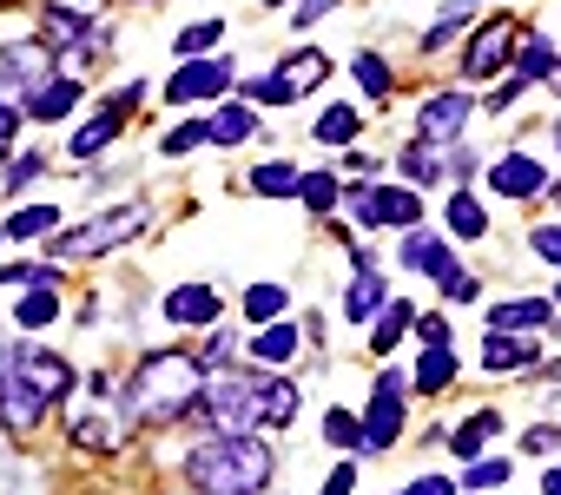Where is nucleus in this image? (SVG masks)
Masks as SVG:
<instances>
[{"label":"nucleus","instance_id":"nucleus-45","mask_svg":"<svg viewBox=\"0 0 561 495\" xmlns=\"http://www.w3.org/2000/svg\"><path fill=\"white\" fill-rule=\"evenodd\" d=\"M416 324V337H423V350H449V324L436 318V311H423V318H410Z\"/></svg>","mask_w":561,"mask_h":495},{"label":"nucleus","instance_id":"nucleus-36","mask_svg":"<svg viewBox=\"0 0 561 495\" xmlns=\"http://www.w3.org/2000/svg\"><path fill=\"white\" fill-rule=\"evenodd\" d=\"M298 198H305V205L324 218V211L337 205V172H311V179H298Z\"/></svg>","mask_w":561,"mask_h":495},{"label":"nucleus","instance_id":"nucleus-13","mask_svg":"<svg viewBox=\"0 0 561 495\" xmlns=\"http://www.w3.org/2000/svg\"><path fill=\"white\" fill-rule=\"evenodd\" d=\"M14 364H21V377H27L47 403H60V396L73 390V370H67V357H54V350H27V344H21Z\"/></svg>","mask_w":561,"mask_h":495},{"label":"nucleus","instance_id":"nucleus-43","mask_svg":"<svg viewBox=\"0 0 561 495\" xmlns=\"http://www.w3.org/2000/svg\"><path fill=\"white\" fill-rule=\"evenodd\" d=\"M73 442L80 449H113V423L106 416H87V423H73Z\"/></svg>","mask_w":561,"mask_h":495},{"label":"nucleus","instance_id":"nucleus-37","mask_svg":"<svg viewBox=\"0 0 561 495\" xmlns=\"http://www.w3.org/2000/svg\"><path fill=\"white\" fill-rule=\"evenodd\" d=\"M54 318H60L54 285H41V291H27V298H21V324H27V331H41V324H54Z\"/></svg>","mask_w":561,"mask_h":495},{"label":"nucleus","instance_id":"nucleus-51","mask_svg":"<svg viewBox=\"0 0 561 495\" xmlns=\"http://www.w3.org/2000/svg\"><path fill=\"white\" fill-rule=\"evenodd\" d=\"M337 8V0H298V14H291V27H311V21H324Z\"/></svg>","mask_w":561,"mask_h":495},{"label":"nucleus","instance_id":"nucleus-3","mask_svg":"<svg viewBox=\"0 0 561 495\" xmlns=\"http://www.w3.org/2000/svg\"><path fill=\"white\" fill-rule=\"evenodd\" d=\"M198 390H205V364L192 350H152L126 390V410L133 423H172L198 403Z\"/></svg>","mask_w":561,"mask_h":495},{"label":"nucleus","instance_id":"nucleus-34","mask_svg":"<svg viewBox=\"0 0 561 495\" xmlns=\"http://www.w3.org/2000/svg\"><path fill=\"white\" fill-rule=\"evenodd\" d=\"M351 80H357L370 100H383V93H390V67H383V54H357V60H351Z\"/></svg>","mask_w":561,"mask_h":495},{"label":"nucleus","instance_id":"nucleus-22","mask_svg":"<svg viewBox=\"0 0 561 495\" xmlns=\"http://www.w3.org/2000/svg\"><path fill=\"white\" fill-rule=\"evenodd\" d=\"M251 126H257V113L238 100V106H218V113L205 119V139H211V146H238V139H251Z\"/></svg>","mask_w":561,"mask_h":495},{"label":"nucleus","instance_id":"nucleus-49","mask_svg":"<svg viewBox=\"0 0 561 495\" xmlns=\"http://www.w3.org/2000/svg\"><path fill=\"white\" fill-rule=\"evenodd\" d=\"M324 495H357V469H351V462H337V469H331V482H324Z\"/></svg>","mask_w":561,"mask_h":495},{"label":"nucleus","instance_id":"nucleus-21","mask_svg":"<svg viewBox=\"0 0 561 495\" xmlns=\"http://www.w3.org/2000/svg\"><path fill=\"white\" fill-rule=\"evenodd\" d=\"M449 383H456V350H423V357H416L410 390H416V396H443Z\"/></svg>","mask_w":561,"mask_h":495},{"label":"nucleus","instance_id":"nucleus-50","mask_svg":"<svg viewBox=\"0 0 561 495\" xmlns=\"http://www.w3.org/2000/svg\"><path fill=\"white\" fill-rule=\"evenodd\" d=\"M403 495H456V482H449V475H416Z\"/></svg>","mask_w":561,"mask_h":495},{"label":"nucleus","instance_id":"nucleus-53","mask_svg":"<svg viewBox=\"0 0 561 495\" xmlns=\"http://www.w3.org/2000/svg\"><path fill=\"white\" fill-rule=\"evenodd\" d=\"M541 495H561V469H548V475H541Z\"/></svg>","mask_w":561,"mask_h":495},{"label":"nucleus","instance_id":"nucleus-14","mask_svg":"<svg viewBox=\"0 0 561 495\" xmlns=\"http://www.w3.org/2000/svg\"><path fill=\"white\" fill-rule=\"evenodd\" d=\"M41 41H47V47H54V41H60V47H100V27H93L87 14H73V8H47V14H41Z\"/></svg>","mask_w":561,"mask_h":495},{"label":"nucleus","instance_id":"nucleus-33","mask_svg":"<svg viewBox=\"0 0 561 495\" xmlns=\"http://www.w3.org/2000/svg\"><path fill=\"white\" fill-rule=\"evenodd\" d=\"M277 73H285V80H291V93H305V87H318V80L331 73V60H324V54L311 47V54H291L285 67H277Z\"/></svg>","mask_w":561,"mask_h":495},{"label":"nucleus","instance_id":"nucleus-23","mask_svg":"<svg viewBox=\"0 0 561 495\" xmlns=\"http://www.w3.org/2000/svg\"><path fill=\"white\" fill-rule=\"evenodd\" d=\"M298 357V331L291 324H264L251 337V364H291Z\"/></svg>","mask_w":561,"mask_h":495},{"label":"nucleus","instance_id":"nucleus-18","mask_svg":"<svg viewBox=\"0 0 561 495\" xmlns=\"http://www.w3.org/2000/svg\"><path fill=\"white\" fill-rule=\"evenodd\" d=\"M73 106H80V87H73V80H41V87L27 93V119H41V126H47V119H67Z\"/></svg>","mask_w":561,"mask_h":495},{"label":"nucleus","instance_id":"nucleus-27","mask_svg":"<svg viewBox=\"0 0 561 495\" xmlns=\"http://www.w3.org/2000/svg\"><path fill=\"white\" fill-rule=\"evenodd\" d=\"M495 429H502V416H495V410H476V416H469V423L449 436V449H456L462 462H476V456H482V442H489Z\"/></svg>","mask_w":561,"mask_h":495},{"label":"nucleus","instance_id":"nucleus-32","mask_svg":"<svg viewBox=\"0 0 561 495\" xmlns=\"http://www.w3.org/2000/svg\"><path fill=\"white\" fill-rule=\"evenodd\" d=\"M469 21H476V0H449V8L436 14V27L423 34V47H443V41H456V34H462Z\"/></svg>","mask_w":561,"mask_h":495},{"label":"nucleus","instance_id":"nucleus-55","mask_svg":"<svg viewBox=\"0 0 561 495\" xmlns=\"http://www.w3.org/2000/svg\"><path fill=\"white\" fill-rule=\"evenodd\" d=\"M554 139H561V119H554Z\"/></svg>","mask_w":561,"mask_h":495},{"label":"nucleus","instance_id":"nucleus-24","mask_svg":"<svg viewBox=\"0 0 561 495\" xmlns=\"http://www.w3.org/2000/svg\"><path fill=\"white\" fill-rule=\"evenodd\" d=\"M548 67H554V47H548L541 34H528V41H515V80H522V87H535V80H548Z\"/></svg>","mask_w":561,"mask_h":495},{"label":"nucleus","instance_id":"nucleus-10","mask_svg":"<svg viewBox=\"0 0 561 495\" xmlns=\"http://www.w3.org/2000/svg\"><path fill=\"white\" fill-rule=\"evenodd\" d=\"M403 172H410L416 185L469 179V172H476V146H423V139H410V146H403Z\"/></svg>","mask_w":561,"mask_h":495},{"label":"nucleus","instance_id":"nucleus-26","mask_svg":"<svg viewBox=\"0 0 561 495\" xmlns=\"http://www.w3.org/2000/svg\"><path fill=\"white\" fill-rule=\"evenodd\" d=\"M410 318H416L410 304H383V311H377V331H370V350H377V357H390V350L410 337Z\"/></svg>","mask_w":561,"mask_h":495},{"label":"nucleus","instance_id":"nucleus-20","mask_svg":"<svg viewBox=\"0 0 561 495\" xmlns=\"http://www.w3.org/2000/svg\"><path fill=\"white\" fill-rule=\"evenodd\" d=\"M383 304H390V291H383V278L364 265V272H357V285L344 291V318H351V324H364V318H377Z\"/></svg>","mask_w":561,"mask_h":495},{"label":"nucleus","instance_id":"nucleus-41","mask_svg":"<svg viewBox=\"0 0 561 495\" xmlns=\"http://www.w3.org/2000/svg\"><path fill=\"white\" fill-rule=\"evenodd\" d=\"M218 34H225V21H198V27H185V34H179V54H185V60H198L205 47H218Z\"/></svg>","mask_w":561,"mask_h":495},{"label":"nucleus","instance_id":"nucleus-25","mask_svg":"<svg viewBox=\"0 0 561 495\" xmlns=\"http://www.w3.org/2000/svg\"><path fill=\"white\" fill-rule=\"evenodd\" d=\"M489 324H495V331H541V324H548V304H541V298H508V304H495Z\"/></svg>","mask_w":561,"mask_h":495},{"label":"nucleus","instance_id":"nucleus-2","mask_svg":"<svg viewBox=\"0 0 561 495\" xmlns=\"http://www.w3.org/2000/svg\"><path fill=\"white\" fill-rule=\"evenodd\" d=\"M192 495H264L271 482V442L257 436H211L185 456Z\"/></svg>","mask_w":561,"mask_h":495},{"label":"nucleus","instance_id":"nucleus-39","mask_svg":"<svg viewBox=\"0 0 561 495\" xmlns=\"http://www.w3.org/2000/svg\"><path fill=\"white\" fill-rule=\"evenodd\" d=\"M324 436H331L337 449H364V423H357L351 410H331V416H324Z\"/></svg>","mask_w":561,"mask_h":495},{"label":"nucleus","instance_id":"nucleus-19","mask_svg":"<svg viewBox=\"0 0 561 495\" xmlns=\"http://www.w3.org/2000/svg\"><path fill=\"white\" fill-rule=\"evenodd\" d=\"M528 364H535V337L489 331V344H482V370H528Z\"/></svg>","mask_w":561,"mask_h":495},{"label":"nucleus","instance_id":"nucleus-35","mask_svg":"<svg viewBox=\"0 0 561 495\" xmlns=\"http://www.w3.org/2000/svg\"><path fill=\"white\" fill-rule=\"evenodd\" d=\"M277 311H285V291H277V285H251L244 291V318L251 324H277Z\"/></svg>","mask_w":561,"mask_h":495},{"label":"nucleus","instance_id":"nucleus-38","mask_svg":"<svg viewBox=\"0 0 561 495\" xmlns=\"http://www.w3.org/2000/svg\"><path fill=\"white\" fill-rule=\"evenodd\" d=\"M318 139H324V146H351V139H357V113H351V106H331V113L318 119Z\"/></svg>","mask_w":561,"mask_h":495},{"label":"nucleus","instance_id":"nucleus-52","mask_svg":"<svg viewBox=\"0 0 561 495\" xmlns=\"http://www.w3.org/2000/svg\"><path fill=\"white\" fill-rule=\"evenodd\" d=\"M14 126H21V113L0 106V159H8V146H14Z\"/></svg>","mask_w":561,"mask_h":495},{"label":"nucleus","instance_id":"nucleus-1","mask_svg":"<svg viewBox=\"0 0 561 495\" xmlns=\"http://www.w3.org/2000/svg\"><path fill=\"white\" fill-rule=\"evenodd\" d=\"M211 436H257V429H285L298 416V383L291 377H257V370H205L198 403Z\"/></svg>","mask_w":561,"mask_h":495},{"label":"nucleus","instance_id":"nucleus-42","mask_svg":"<svg viewBox=\"0 0 561 495\" xmlns=\"http://www.w3.org/2000/svg\"><path fill=\"white\" fill-rule=\"evenodd\" d=\"M436 285H443V298H449V304H476V298H482V285H476L462 265H456V272H443Z\"/></svg>","mask_w":561,"mask_h":495},{"label":"nucleus","instance_id":"nucleus-16","mask_svg":"<svg viewBox=\"0 0 561 495\" xmlns=\"http://www.w3.org/2000/svg\"><path fill=\"white\" fill-rule=\"evenodd\" d=\"M397 258H403L410 272H423V278H443V272H456V258H449V244H443V238H430V231H410Z\"/></svg>","mask_w":561,"mask_h":495},{"label":"nucleus","instance_id":"nucleus-6","mask_svg":"<svg viewBox=\"0 0 561 495\" xmlns=\"http://www.w3.org/2000/svg\"><path fill=\"white\" fill-rule=\"evenodd\" d=\"M47 396L21 377V364H14V350L8 357H0V429H8V436H34L41 423H47Z\"/></svg>","mask_w":561,"mask_h":495},{"label":"nucleus","instance_id":"nucleus-48","mask_svg":"<svg viewBox=\"0 0 561 495\" xmlns=\"http://www.w3.org/2000/svg\"><path fill=\"white\" fill-rule=\"evenodd\" d=\"M495 482H508V462H502V456H489V462H469V488H495Z\"/></svg>","mask_w":561,"mask_h":495},{"label":"nucleus","instance_id":"nucleus-54","mask_svg":"<svg viewBox=\"0 0 561 495\" xmlns=\"http://www.w3.org/2000/svg\"><path fill=\"white\" fill-rule=\"evenodd\" d=\"M554 304H561V285H554Z\"/></svg>","mask_w":561,"mask_h":495},{"label":"nucleus","instance_id":"nucleus-8","mask_svg":"<svg viewBox=\"0 0 561 495\" xmlns=\"http://www.w3.org/2000/svg\"><path fill=\"white\" fill-rule=\"evenodd\" d=\"M351 211H357L364 231H383V225H416V218H423V198H416L410 185H377V192H364V179H351Z\"/></svg>","mask_w":561,"mask_h":495},{"label":"nucleus","instance_id":"nucleus-47","mask_svg":"<svg viewBox=\"0 0 561 495\" xmlns=\"http://www.w3.org/2000/svg\"><path fill=\"white\" fill-rule=\"evenodd\" d=\"M198 139H205V119H185V126H172V133H165V152L179 159V152H192Z\"/></svg>","mask_w":561,"mask_h":495},{"label":"nucleus","instance_id":"nucleus-7","mask_svg":"<svg viewBox=\"0 0 561 495\" xmlns=\"http://www.w3.org/2000/svg\"><path fill=\"white\" fill-rule=\"evenodd\" d=\"M515 41H522L515 21H502V14L476 21V34H469V47H462V73H469V80H495V73L515 60Z\"/></svg>","mask_w":561,"mask_h":495},{"label":"nucleus","instance_id":"nucleus-28","mask_svg":"<svg viewBox=\"0 0 561 495\" xmlns=\"http://www.w3.org/2000/svg\"><path fill=\"white\" fill-rule=\"evenodd\" d=\"M47 231H60L54 205H27V211H14L8 225H0V238H47Z\"/></svg>","mask_w":561,"mask_h":495},{"label":"nucleus","instance_id":"nucleus-12","mask_svg":"<svg viewBox=\"0 0 561 495\" xmlns=\"http://www.w3.org/2000/svg\"><path fill=\"white\" fill-rule=\"evenodd\" d=\"M231 87V60L205 54V60H185L172 80H165V100H218Z\"/></svg>","mask_w":561,"mask_h":495},{"label":"nucleus","instance_id":"nucleus-29","mask_svg":"<svg viewBox=\"0 0 561 495\" xmlns=\"http://www.w3.org/2000/svg\"><path fill=\"white\" fill-rule=\"evenodd\" d=\"M298 179H305V172H291L285 159H271V165H257V172H251V185H257L264 198H298Z\"/></svg>","mask_w":561,"mask_h":495},{"label":"nucleus","instance_id":"nucleus-5","mask_svg":"<svg viewBox=\"0 0 561 495\" xmlns=\"http://www.w3.org/2000/svg\"><path fill=\"white\" fill-rule=\"evenodd\" d=\"M403 390H410V383H403L397 370H383V377L370 383V403H364V416H357V423H364V456H383V449L403 436V416H410V410H403Z\"/></svg>","mask_w":561,"mask_h":495},{"label":"nucleus","instance_id":"nucleus-46","mask_svg":"<svg viewBox=\"0 0 561 495\" xmlns=\"http://www.w3.org/2000/svg\"><path fill=\"white\" fill-rule=\"evenodd\" d=\"M554 442H561V429H554V423L522 429V456H554Z\"/></svg>","mask_w":561,"mask_h":495},{"label":"nucleus","instance_id":"nucleus-40","mask_svg":"<svg viewBox=\"0 0 561 495\" xmlns=\"http://www.w3.org/2000/svg\"><path fill=\"white\" fill-rule=\"evenodd\" d=\"M41 172H47V152H21V159L8 165V179H0V185H8V192H27Z\"/></svg>","mask_w":561,"mask_h":495},{"label":"nucleus","instance_id":"nucleus-44","mask_svg":"<svg viewBox=\"0 0 561 495\" xmlns=\"http://www.w3.org/2000/svg\"><path fill=\"white\" fill-rule=\"evenodd\" d=\"M528 252L548 258V265H561V225H535V231H528Z\"/></svg>","mask_w":561,"mask_h":495},{"label":"nucleus","instance_id":"nucleus-4","mask_svg":"<svg viewBox=\"0 0 561 495\" xmlns=\"http://www.w3.org/2000/svg\"><path fill=\"white\" fill-rule=\"evenodd\" d=\"M146 205H119V211H106V218H93V225H80V231H60L54 238V258H100V252H113V244H126L133 231H146Z\"/></svg>","mask_w":561,"mask_h":495},{"label":"nucleus","instance_id":"nucleus-9","mask_svg":"<svg viewBox=\"0 0 561 495\" xmlns=\"http://www.w3.org/2000/svg\"><path fill=\"white\" fill-rule=\"evenodd\" d=\"M469 119H476V100L469 93H436V100L416 106V139L423 146H462Z\"/></svg>","mask_w":561,"mask_h":495},{"label":"nucleus","instance_id":"nucleus-15","mask_svg":"<svg viewBox=\"0 0 561 495\" xmlns=\"http://www.w3.org/2000/svg\"><path fill=\"white\" fill-rule=\"evenodd\" d=\"M489 185H495L502 198H535V192H541V165H535L528 152H508V159H495Z\"/></svg>","mask_w":561,"mask_h":495},{"label":"nucleus","instance_id":"nucleus-11","mask_svg":"<svg viewBox=\"0 0 561 495\" xmlns=\"http://www.w3.org/2000/svg\"><path fill=\"white\" fill-rule=\"evenodd\" d=\"M139 100H146V87H119L113 100H100V113L73 133V159H93L100 146H113V139H119V126H126V113H133Z\"/></svg>","mask_w":561,"mask_h":495},{"label":"nucleus","instance_id":"nucleus-31","mask_svg":"<svg viewBox=\"0 0 561 495\" xmlns=\"http://www.w3.org/2000/svg\"><path fill=\"white\" fill-rule=\"evenodd\" d=\"M298 93H291V80L285 73H264V80H244V106L257 113V106H291Z\"/></svg>","mask_w":561,"mask_h":495},{"label":"nucleus","instance_id":"nucleus-30","mask_svg":"<svg viewBox=\"0 0 561 495\" xmlns=\"http://www.w3.org/2000/svg\"><path fill=\"white\" fill-rule=\"evenodd\" d=\"M449 231H456V238H469V244H476V238H482V231H489V211H482V205H476V198H469V192H456V198H449Z\"/></svg>","mask_w":561,"mask_h":495},{"label":"nucleus","instance_id":"nucleus-17","mask_svg":"<svg viewBox=\"0 0 561 495\" xmlns=\"http://www.w3.org/2000/svg\"><path fill=\"white\" fill-rule=\"evenodd\" d=\"M165 318L172 324H218V291L211 285H179L165 298Z\"/></svg>","mask_w":561,"mask_h":495},{"label":"nucleus","instance_id":"nucleus-56","mask_svg":"<svg viewBox=\"0 0 561 495\" xmlns=\"http://www.w3.org/2000/svg\"><path fill=\"white\" fill-rule=\"evenodd\" d=\"M554 198H561V185H554Z\"/></svg>","mask_w":561,"mask_h":495}]
</instances>
